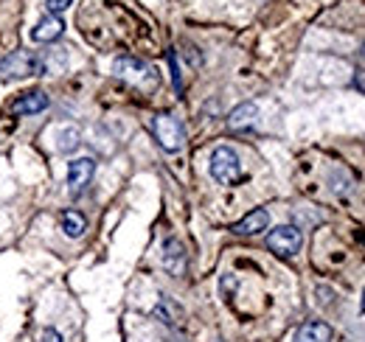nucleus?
I'll return each instance as SVG.
<instances>
[{
	"mask_svg": "<svg viewBox=\"0 0 365 342\" xmlns=\"http://www.w3.org/2000/svg\"><path fill=\"white\" fill-rule=\"evenodd\" d=\"M363 311H365V292H363Z\"/></svg>",
	"mask_w": 365,
	"mask_h": 342,
	"instance_id": "19",
	"label": "nucleus"
},
{
	"mask_svg": "<svg viewBox=\"0 0 365 342\" xmlns=\"http://www.w3.org/2000/svg\"><path fill=\"white\" fill-rule=\"evenodd\" d=\"M301 244H304V233L295 224H278L267 233V247L281 258H292L301 250Z\"/></svg>",
	"mask_w": 365,
	"mask_h": 342,
	"instance_id": "5",
	"label": "nucleus"
},
{
	"mask_svg": "<svg viewBox=\"0 0 365 342\" xmlns=\"http://www.w3.org/2000/svg\"><path fill=\"white\" fill-rule=\"evenodd\" d=\"M43 110H48V95L43 90L23 93L17 101H11V115H34V113H43Z\"/></svg>",
	"mask_w": 365,
	"mask_h": 342,
	"instance_id": "8",
	"label": "nucleus"
},
{
	"mask_svg": "<svg viewBox=\"0 0 365 342\" xmlns=\"http://www.w3.org/2000/svg\"><path fill=\"white\" fill-rule=\"evenodd\" d=\"M43 73V59L34 51H11L9 56L0 59V79H29Z\"/></svg>",
	"mask_w": 365,
	"mask_h": 342,
	"instance_id": "3",
	"label": "nucleus"
},
{
	"mask_svg": "<svg viewBox=\"0 0 365 342\" xmlns=\"http://www.w3.org/2000/svg\"><path fill=\"white\" fill-rule=\"evenodd\" d=\"M62 31H65L62 17H59V14H48V17H43V20L31 28V40H34V43H53V40L62 37Z\"/></svg>",
	"mask_w": 365,
	"mask_h": 342,
	"instance_id": "10",
	"label": "nucleus"
},
{
	"mask_svg": "<svg viewBox=\"0 0 365 342\" xmlns=\"http://www.w3.org/2000/svg\"><path fill=\"white\" fill-rule=\"evenodd\" d=\"M113 73H115V79L133 85L140 93H152V90H158V85H160L158 71L152 65H146L143 59H135V56H118L113 62Z\"/></svg>",
	"mask_w": 365,
	"mask_h": 342,
	"instance_id": "1",
	"label": "nucleus"
},
{
	"mask_svg": "<svg viewBox=\"0 0 365 342\" xmlns=\"http://www.w3.org/2000/svg\"><path fill=\"white\" fill-rule=\"evenodd\" d=\"M363 56H365V48H363Z\"/></svg>",
	"mask_w": 365,
	"mask_h": 342,
	"instance_id": "20",
	"label": "nucleus"
},
{
	"mask_svg": "<svg viewBox=\"0 0 365 342\" xmlns=\"http://www.w3.org/2000/svg\"><path fill=\"white\" fill-rule=\"evenodd\" d=\"M37 342H62V334H59L56 328H43V331H40V340Z\"/></svg>",
	"mask_w": 365,
	"mask_h": 342,
	"instance_id": "17",
	"label": "nucleus"
},
{
	"mask_svg": "<svg viewBox=\"0 0 365 342\" xmlns=\"http://www.w3.org/2000/svg\"><path fill=\"white\" fill-rule=\"evenodd\" d=\"M211 177L220 185H236L242 180V163L239 155L230 146H217L211 155Z\"/></svg>",
	"mask_w": 365,
	"mask_h": 342,
	"instance_id": "4",
	"label": "nucleus"
},
{
	"mask_svg": "<svg viewBox=\"0 0 365 342\" xmlns=\"http://www.w3.org/2000/svg\"><path fill=\"white\" fill-rule=\"evenodd\" d=\"M62 230H65V236H71V239H79L85 230H88V219L79 214V211H62Z\"/></svg>",
	"mask_w": 365,
	"mask_h": 342,
	"instance_id": "14",
	"label": "nucleus"
},
{
	"mask_svg": "<svg viewBox=\"0 0 365 342\" xmlns=\"http://www.w3.org/2000/svg\"><path fill=\"white\" fill-rule=\"evenodd\" d=\"M152 135L160 143V149L169 152V155L180 152L185 146V127L180 124V118L172 115V113H158L152 118Z\"/></svg>",
	"mask_w": 365,
	"mask_h": 342,
	"instance_id": "2",
	"label": "nucleus"
},
{
	"mask_svg": "<svg viewBox=\"0 0 365 342\" xmlns=\"http://www.w3.org/2000/svg\"><path fill=\"white\" fill-rule=\"evenodd\" d=\"M169 62H172V82H175V90L182 93V79H180V68H178V56H175V51L169 53Z\"/></svg>",
	"mask_w": 365,
	"mask_h": 342,
	"instance_id": "16",
	"label": "nucleus"
},
{
	"mask_svg": "<svg viewBox=\"0 0 365 342\" xmlns=\"http://www.w3.org/2000/svg\"><path fill=\"white\" fill-rule=\"evenodd\" d=\"M259 121V107L253 101H245L239 107H233L228 115V127L233 132H245V129H253Z\"/></svg>",
	"mask_w": 365,
	"mask_h": 342,
	"instance_id": "9",
	"label": "nucleus"
},
{
	"mask_svg": "<svg viewBox=\"0 0 365 342\" xmlns=\"http://www.w3.org/2000/svg\"><path fill=\"white\" fill-rule=\"evenodd\" d=\"M163 266L172 272V275H182L185 272V250L178 239H169L166 247H163Z\"/></svg>",
	"mask_w": 365,
	"mask_h": 342,
	"instance_id": "12",
	"label": "nucleus"
},
{
	"mask_svg": "<svg viewBox=\"0 0 365 342\" xmlns=\"http://www.w3.org/2000/svg\"><path fill=\"white\" fill-rule=\"evenodd\" d=\"M71 3H73V0H48V9H51L53 14H59V11H65Z\"/></svg>",
	"mask_w": 365,
	"mask_h": 342,
	"instance_id": "18",
	"label": "nucleus"
},
{
	"mask_svg": "<svg viewBox=\"0 0 365 342\" xmlns=\"http://www.w3.org/2000/svg\"><path fill=\"white\" fill-rule=\"evenodd\" d=\"M155 314H158V317H163V323H178L175 317H178L180 311H178V309H175V306H172L169 300L163 298V300H160V306L155 309Z\"/></svg>",
	"mask_w": 365,
	"mask_h": 342,
	"instance_id": "15",
	"label": "nucleus"
},
{
	"mask_svg": "<svg viewBox=\"0 0 365 342\" xmlns=\"http://www.w3.org/2000/svg\"><path fill=\"white\" fill-rule=\"evenodd\" d=\"M267 224H270V214L264 208H256V211H250L245 219H239L230 227V233H236V236H256V233L267 230Z\"/></svg>",
	"mask_w": 365,
	"mask_h": 342,
	"instance_id": "7",
	"label": "nucleus"
},
{
	"mask_svg": "<svg viewBox=\"0 0 365 342\" xmlns=\"http://www.w3.org/2000/svg\"><path fill=\"white\" fill-rule=\"evenodd\" d=\"M331 337H334L331 326H326L320 320H307L304 326H298L292 342H331Z\"/></svg>",
	"mask_w": 365,
	"mask_h": 342,
	"instance_id": "11",
	"label": "nucleus"
},
{
	"mask_svg": "<svg viewBox=\"0 0 365 342\" xmlns=\"http://www.w3.org/2000/svg\"><path fill=\"white\" fill-rule=\"evenodd\" d=\"M82 143V132H79V127H56L53 129V146H56V152H73L76 146Z\"/></svg>",
	"mask_w": 365,
	"mask_h": 342,
	"instance_id": "13",
	"label": "nucleus"
},
{
	"mask_svg": "<svg viewBox=\"0 0 365 342\" xmlns=\"http://www.w3.org/2000/svg\"><path fill=\"white\" fill-rule=\"evenodd\" d=\"M93 174H96V160L93 157H76L68 163V188L71 194H79L91 185Z\"/></svg>",
	"mask_w": 365,
	"mask_h": 342,
	"instance_id": "6",
	"label": "nucleus"
}]
</instances>
